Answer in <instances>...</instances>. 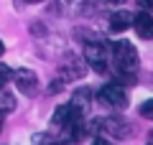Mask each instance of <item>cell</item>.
Wrapping results in <instances>:
<instances>
[{
	"label": "cell",
	"instance_id": "cell-10",
	"mask_svg": "<svg viewBox=\"0 0 153 145\" xmlns=\"http://www.w3.org/2000/svg\"><path fill=\"white\" fill-rule=\"evenodd\" d=\"M140 117L153 120V99H146V102L140 104Z\"/></svg>",
	"mask_w": 153,
	"mask_h": 145
},
{
	"label": "cell",
	"instance_id": "cell-5",
	"mask_svg": "<svg viewBox=\"0 0 153 145\" xmlns=\"http://www.w3.org/2000/svg\"><path fill=\"white\" fill-rule=\"evenodd\" d=\"M100 99H102L105 104H110V107L123 109L128 104V92L123 89L120 84H105L102 89H100Z\"/></svg>",
	"mask_w": 153,
	"mask_h": 145
},
{
	"label": "cell",
	"instance_id": "cell-7",
	"mask_svg": "<svg viewBox=\"0 0 153 145\" xmlns=\"http://www.w3.org/2000/svg\"><path fill=\"white\" fill-rule=\"evenodd\" d=\"M133 28H135V33L140 38H153V16L148 10L138 13V16L133 18Z\"/></svg>",
	"mask_w": 153,
	"mask_h": 145
},
{
	"label": "cell",
	"instance_id": "cell-14",
	"mask_svg": "<svg viewBox=\"0 0 153 145\" xmlns=\"http://www.w3.org/2000/svg\"><path fill=\"white\" fill-rule=\"evenodd\" d=\"M92 145H112V143H110V140H105V138H94Z\"/></svg>",
	"mask_w": 153,
	"mask_h": 145
},
{
	"label": "cell",
	"instance_id": "cell-13",
	"mask_svg": "<svg viewBox=\"0 0 153 145\" xmlns=\"http://www.w3.org/2000/svg\"><path fill=\"white\" fill-rule=\"evenodd\" d=\"M138 5L146 8V10H153V0H138Z\"/></svg>",
	"mask_w": 153,
	"mask_h": 145
},
{
	"label": "cell",
	"instance_id": "cell-8",
	"mask_svg": "<svg viewBox=\"0 0 153 145\" xmlns=\"http://www.w3.org/2000/svg\"><path fill=\"white\" fill-rule=\"evenodd\" d=\"M133 26V13L130 10H117L110 16V31L112 33H123Z\"/></svg>",
	"mask_w": 153,
	"mask_h": 145
},
{
	"label": "cell",
	"instance_id": "cell-11",
	"mask_svg": "<svg viewBox=\"0 0 153 145\" xmlns=\"http://www.w3.org/2000/svg\"><path fill=\"white\" fill-rule=\"evenodd\" d=\"M36 145H59V140L51 138V135H38V138H36Z\"/></svg>",
	"mask_w": 153,
	"mask_h": 145
},
{
	"label": "cell",
	"instance_id": "cell-2",
	"mask_svg": "<svg viewBox=\"0 0 153 145\" xmlns=\"http://www.w3.org/2000/svg\"><path fill=\"white\" fill-rule=\"evenodd\" d=\"M84 61L92 66L97 74H105L107 71V64H110V48L100 41H89L84 46Z\"/></svg>",
	"mask_w": 153,
	"mask_h": 145
},
{
	"label": "cell",
	"instance_id": "cell-18",
	"mask_svg": "<svg viewBox=\"0 0 153 145\" xmlns=\"http://www.w3.org/2000/svg\"><path fill=\"white\" fill-rule=\"evenodd\" d=\"M107 3H115V0H107Z\"/></svg>",
	"mask_w": 153,
	"mask_h": 145
},
{
	"label": "cell",
	"instance_id": "cell-16",
	"mask_svg": "<svg viewBox=\"0 0 153 145\" xmlns=\"http://www.w3.org/2000/svg\"><path fill=\"white\" fill-rule=\"evenodd\" d=\"M26 3H44V0H26Z\"/></svg>",
	"mask_w": 153,
	"mask_h": 145
},
{
	"label": "cell",
	"instance_id": "cell-3",
	"mask_svg": "<svg viewBox=\"0 0 153 145\" xmlns=\"http://www.w3.org/2000/svg\"><path fill=\"white\" fill-rule=\"evenodd\" d=\"M10 79L16 81L18 92L26 94V97H33V94L38 92V76L33 74L31 69H16V71L10 74Z\"/></svg>",
	"mask_w": 153,
	"mask_h": 145
},
{
	"label": "cell",
	"instance_id": "cell-12",
	"mask_svg": "<svg viewBox=\"0 0 153 145\" xmlns=\"http://www.w3.org/2000/svg\"><path fill=\"white\" fill-rule=\"evenodd\" d=\"M10 74H13V69H8L5 64H0V87H3L8 79H10Z\"/></svg>",
	"mask_w": 153,
	"mask_h": 145
},
{
	"label": "cell",
	"instance_id": "cell-9",
	"mask_svg": "<svg viewBox=\"0 0 153 145\" xmlns=\"http://www.w3.org/2000/svg\"><path fill=\"white\" fill-rule=\"evenodd\" d=\"M16 109V97L8 92H0V115H8Z\"/></svg>",
	"mask_w": 153,
	"mask_h": 145
},
{
	"label": "cell",
	"instance_id": "cell-6",
	"mask_svg": "<svg viewBox=\"0 0 153 145\" xmlns=\"http://www.w3.org/2000/svg\"><path fill=\"white\" fill-rule=\"evenodd\" d=\"M87 74V66H84L82 59H66L64 66H61V79H82Z\"/></svg>",
	"mask_w": 153,
	"mask_h": 145
},
{
	"label": "cell",
	"instance_id": "cell-4",
	"mask_svg": "<svg viewBox=\"0 0 153 145\" xmlns=\"http://www.w3.org/2000/svg\"><path fill=\"white\" fill-rule=\"evenodd\" d=\"M94 130H97V132L115 135V138H128V135H130L128 122L125 120H117V117H100L97 122H94Z\"/></svg>",
	"mask_w": 153,
	"mask_h": 145
},
{
	"label": "cell",
	"instance_id": "cell-17",
	"mask_svg": "<svg viewBox=\"0 0 153 145\" xmlns=\"http://www.w3.org/2000/svg\"><path fill=\"white\" fill-rule=\"evenodd\" d=\"M3 117H5V115H0V130H3Z\"/></svg>",
	"mask_w": 153,
	"mask_h": 145
},
{
	"label": "cell",
	"instance_id": "cell-15",
	"mask_svg": "<svg viewBox=\"0 0 153 145\" xmlns=\"http://www.w3.org/2000/svg\"><path fill=\"white\" fill-rule=\"evenodd\" d=\"M3 51H5V46H3V41H0V56H3Z\"/></svg>",
	"mask_w": 153,
	"mask_h": 145
},
{
	"label": "cell",
	"instance_id": "cell-1",
	"mask_svg": "<svg viewBox=\"0 0 153 145\" xmlns=\"http://www.w3.org/2000/svg\"><path fill=\"white\" fill-rule=\"evenodd\" d=\"M110 56H112V64H115V76L123 84L135 81L140 59H138V51L130 41H115L112 48H110Z\"/></svg>",
	"mask_w": 153,
	"mask_h": 145
}]
</instances>
